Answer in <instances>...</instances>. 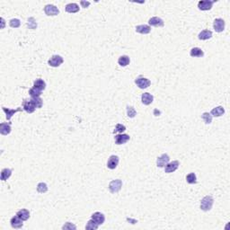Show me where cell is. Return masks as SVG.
<instances>
[{
    "mask_svg": "<svg viewBox=\"0 0 230 230\" xmlns=\"http://www.w3.org/2000/svg\"><path fill=\"white\" fill-rule=\"evenodd\" d=\"M213 203L214 200L212 196H210V195L205 196L200 201V209H201V210H203V211L210 210L212 209Z\"/></svg>",
    "mask_w": 230,
    "mask_h": 230,
    "instance_id": "6da1fadb",
    "label": "cell"
},
{
    "mask_svg": "<svg viewBox=\"0 0 230 230\" xmlns=\"http://www.w3.org/2000/svg\"><path fill=\"white\" fill-rule=\"evenodd\" d=\"M122 187V182L120 179L113 180L109 183V190L112 193H116V192L120 191Z\"/></svg>",
    "mask_w": 230,
    "mask_h": 230,
    "instance_id": "7a4b0ae2",
    "label": "cell"
},
{
    "mask_svg": "<svg viewBox=\"0 0 230 230\" xmlns=\"http://www.w3.org/2000/svg\"><path fill=\"white\" fill-rule=\"evenodd\" d=\"M216 1H210V0H200L198 3V7L201 11H208L210 10L213 7V4Z\"/></svg>",
    "mask_w": 230,
    "mask_h": 230,
    "instance_id": "3957f363",
    "label": "cell"
},
{
    "mask_svg": "<svg viewBox=\"0 0 230 230\" xmlns=\"http://www.w3.org/2000/svg\"><path fill=\"white\" fill-rule=\"evenodd\" d=\"M63 62H64V59H63V58L61 57V56H59V55H53L49 59L48 64L50 67H58L60 66Z\"/></svg>",
    "mask_w": 230,
    "mask_h": 230,
    "instance_id": "277c9868",
    "label": "cell"
},
{
    "mask_svg": "<svg viewBox=\"0 0 230 230\" xmlns=\"http://www.w3.org/2000/svg\"><path fill=\"white\" fill-rule=\"evenodd\" d=\"M135 84L140 87V89H146L148 88V86L151 85V82L150 80L146 78V77H142V76H140L138 78H136L135 80Z\"/></svg>",
    "mask_w": 230,
    "mask_h": 230,
    "instance_id": "5b68a950",
    "label": "cell"
},
{
    "mask_svg": "<svg viewBox=\"0 0 230 230\" xmlns=\"http://www.w3.org/2000/svg\"><path fill=\"white\" fill-rule=\"evenodd\" d=\"M225 21L222 18H217L213 22V28L217 33H222L225 30Z\"/></svg>",
    "mask_w": 230,
    "mask_h": 230,
    "instance_id": "8992f818",
    "label": "cell"
},
{
    "mask_svg": "<svg viewBox=\"0 0 230 230\" xmlns=\"http://www.w3.org/2000/svg\"><path fill=\"white\" fill-rule=\"evenodd\" d=\"M44 12L48 16H55L59 14V10L54 5H47L44 7Z\"/></svg>",
    "mask_w": 230,
    "mask_h": 230,
    "instance_id": "52a82bcc",
    "label": "cell"
},
{
    "mask_svg": "<svg viewBox=\"0 0 230 230\" xmlns=\"http://www.w3.org/2000/svg\"><path fill=\"white\" fill-rule=\"evenodd\" d=\"M179 165H180V163H179V161H177V160L172 161V162H170V163H168V164L165 165V167H164V172H166V173L173 172L174 171H176V170L178 169Z\"/></svg>",
    "mask_w": 230,
    "mask_h": 230,
    "instance_id": "ba28073f",
    "label": "cell"
},
{
    "mask_svg": "<svg viewBox=\"0 0 230 230\" xmlns=\"http://www.w3.org/2000/svg\"><path fill=\"white\" fill-rule=\"evenodd\" d=\"M170 161V156H168L167 154H163L161 156H159L156 160V164L158 167L162 168V167H164L166 164L169 163Z\"/></svg>",
    "mask_w": 230,
    "mask_h": 230,
    "instance_id": "9c48e42d",
    "label": "cell"
},
{
    "mask_svg": "<svg viewBox=\"0 0 230 230\" xmlns=\"http://www.w3.org/2000/svg\"><path fill=\"white\" fill-rule=\"evenodd\" d=\"M23 109L28 113H33V112L36 110V107L31 100H25L23 103Z\"/></svg>",
    "mask_w": 230,
    "mask_h": 230,
    "instance_id": "30bf717a",
    "label": "cell"
},
{
    "mask_svg": "<svg viewBox=\"0 0 230 230\" xmlns=\"http://www.w3.org/2000/svg\"><path fill=\"white\" fill-rule=\"evenodd\" d=\"M115 143L117 144V145H122V144H125V143H127L130 139H131V137L129 136V135H127V134H118V135H116L115 136Z\"/></svg>",
    "mask_w": 230,
    "mask_h": 230,
    "instance_id": "8fae6325",
    "label": "cell"
},
{
    "mask_svg": "<svg viewBox=\"0 0 230 230\" xmlns=\"http://www.w3.org/2000/svg\"><path fill=\"white\" fill-rule=\"evenodd\" d=\"M118 164H119V157L113 155V156H110L107 162V167L111 170H113L118 166Z\"/></svg>",
    "mask_w": 230,
    "mask_h": 230,
    "instance_id": "7c38bea8",
    "label": "cell"
},
{
    "mask_svg": "<svg viewBox=\"0 0 230 230\" xmlns=\"http://www.w3.org/2000/svg\"><path fill=\"white\" fill-rule=\"evenodd\" d=\"M24 220H22L19 217H17V216H15V217H13L12 218H11V220H10V223H11V226H12V228H23V226H24V223H23Z\"/></svg>",
    "mask_w": 230,
    "mask_h": 230,
    "instance_id": "4fadbf2b",
    "label": "cell"
},
{
    "mask_svg": "<svg viewBox=\"0 0 230 230\" xmlns=\"http://www.w3.org/2000/svg\"><path fill=\"white\" fill-rule=\"evenodd\" d=\"M148 24L150 26H155V27H163L164 25V21L159 18V17L154 16L148 20Z\"/></svg>",
    "mask_w": 230,
    "mask_h": 230,
    "instance_id": "5bb4252c",
    "label": "cell"
},
{
    "mask_svg": "<svg viewBox=\"0 0 230 230\" xmlns=\"http://www.w3.org/2000/svg\"><path fill=\"white\" fill-rule=\"evenodd\" d=\"M153 101H154V96L151 94H149V93H144V94H142V95H141V102H142L143 104L149 105V104H151L153 103Z\"/></svg>",
    "mask_w": 230,
    "mask_h": 230,
    "instance_id": "9a60e30c",
    "label": "cell"
},
{
    "mask_svg": "<svg viewBox=\"0 0 230 230\" xmlns=\"http://www.w3.org/2000/svg\"><path fill=\"white\" fill-rule=\"evenodd\" d=\"M92 219L94 220L96 222V224H98L99 226L100 225H103L104 223V220H105V217L104 215L101 212H95L92 215Z\"/></svg>",
    "mask_w": 230,
    "mask_h": 230,
    "instance_id": "2e32d148",
    "label": "cell"
},
{
    "mask_svg": "<svg viewBox=\"0 0 230 230\" xmlns=\"http://www.w3.org/2000/svg\"><path fill=\"white\" fill-rule=\"evenodd\" d=\"M3 111L5 112V113L7 114V121H10L12 116L15 115L18 112H21L22 111V108H17V109H8V108H6V107H2Z\"/></svg>",
    "mask_w": 230,
    "mask_h": 230,
    "instance_id": "e0dca14e",
    "label": "cell"
},
{
    "mask_svg": "<svg viewBox=\"0 0 230 230\" xmlns=\"http://www.w3.org/2000/svg\"><path fill=\"white\" fill-rule=\"evenodd\" d=\"M11 123H7V122H2L0 124V133L4 136L8 135L11 132Z\"/></svg>",
    "mask_w": 230,
    "mask_h": 230,
    "instance_id": "ac0fdd59",
    "label": "cell"
},
{
    "mask_svg": "<svg viewBox=\"0 0 230 230\" xmlns=\"http://www.w3.org/2000/svg\"><path fill=\"white\" fill-rule=\"evenodd\" d=\"M136 32L141 34H148L151 32V27L147 25H141L136 26Z\"/></svg>",
    "mask_w": 230,
    "mask_h": 230,
    "instance_id": "d6986e66",
    "label": "cell"
},
{
    "mask_svg": "<svg viewBox=\"0 0 230 230\" xmlns=\"http://www.w3.org/2000/svg\"><path fill=\"white\" fill-rule=\"evenodd\" d=\"M33 87L39 91L45 90V88H46V83H45V81L43 79H41V78L36 79L34 81V83H33Z\"/></svg>",
    "mask_w": 230,
    "mask_h": 230,
    "instance_id": "ffe728a7",
    "label": "cell"
},
{
    "mask_svg": "<svg viewBox=\"0 0 230 230\" xmlns=\"http://www.w3.org/2000/svg\"><path fill=\"white\" fill-rule=\"evenodd\" d=\"M212 37V32L209 31V30H203L201 31L200 33H199L198 35V38L201 41H206V40H209Z\"/></svg>",
    "mask_w": 230,
    "mask_h": 230,
    "instance_id": "44dd1931",
    "label": "cell"
},
{
    "mask_svg": "<svg viewBox=\"0 0 230 230\" xmlns=\"http://www.w3.org/2000/svg\"><path fill=\"white\" fill-rule=\"evenodd\" d=\"M66 12L70 13V14H74V13H77L79 11V6L76 3H70L67 4L66 6Z\"/></svg>",
    "mask_w": 230,
    "mask_h": 230,
    "instance_id": "7402d4cb",
    "label": "cell"
},
{
    "mask_svg": "<svg viewBox=\"0 0 230 230\" xmlns=\"http://www.w3.org/2000/svg\"><path fill=\"white\" fill-rule=\"evenodd\" d=\"M17 217H19L22 220H28L29 219V218H30V212H29V210H27V209H20L19 211H17L16 213Z\"/></svg>",
    "mask_w": 230,
    "mask_h": 230,
    "instance_id": "603a6c76",
    "label": "cell"
},
{
    "mask_svg": "<svg viewBox=\"0 0 230 230\" xmlns=\"http://www.w3.org/2000/svg\"><path fill=\"white\" fill-rule=\"evenodd\" d=\"M190 55H191V57L194 58H201L204 56V52H203V50L201 49L195 47V48H192V49H191Z\"/></svg>",
    "mask_w": 230,
    "mask_h": 230,
    "instance_id": "cb8c5ba5",
    "label": "cell"
},
{
    "mask_svg": "<svg viewBox=\"0 0 230 230\" xmlns=\"http://www.w3.org/2000/svg\"><path fill=\"white\" fill-rule=\"evenodd\" d=\"M225 113V109L222 106H218L211 110L210 114L213 115L215 117H220Z\"/></svg>",
    "mask_w": 230,
    "mask_h": 230,
    "instance_id": "d4e9b609",
    "label": "cell"
},
{
    "mask_svg": "<svg viewBox=\"0 0 230 230\" xmlns=\"http://www.w3.org/2000/svg\"><path fill=\"white\" fill-rule=\"evenodd\" d=\"M131 62V59H130V57L127 56V55H123V56H121L118 59V63L119 65L122 67H126L128 66Z\"/></svg>",
    "mask_w": 230,
    "mask_h": 230,
    "instance_id": "484cf974",
    "label": "cell"
},
{
    "mask_svg": "<svg viewBox=\"0 0 230 230\" xmlns=\"http://www.w3.org/2000/svg\"><path fill=\"white\" fill-rule=\"evenodd\" d=\"M11 175H12V169L5 168V169H3L2 172H1V180L3 182L7 181Z\"/></svg>",
    "mask_w": 230,
    "mask_h": 230,
    "instance_id": "4316f807",
    "label": "cell"
},
{
    "mask_svg": "<svg viewBox=\"0 0 230 230\" xmlns=\"http://www.w3.org/2000/svg\"><path fill=\"white\" fill-rule=\"evenodd\" d=\"M98 227H99L98 224H96V222L94 221V220H93V219L91 218L90 220L87 222L86 226H85V229L96 230L98 228Z\"/></svg>",
    "mask_w": 230,
    "mask_h": 230,
    "instance_id": "83f0119b",
    "label": "cell"
},
{
    "mask_svg": "<svg viewBox=\"0 0 230 230\" xmlns=\"http://www.w3.org/2000/svg\"><path fill=\"white\" fill-rule=\"evenodd\" d=\"M186 181L190 184H195L197 182V178H196V174L194 172H191L187 176H186Z\"/></svg>",
    "mask_w": 230,
    "mask_h": 230,
    "instance_id": "f1b7e54d",
    "label": "cell"
},
{
    "mask_svg": "<svg viewBox=\"0 0 230 230\" xmlns=\"http://www.w3.org/2000/svg\"><path fill=\"white\" fill-rule=\"evenodd\" d=\"M37 191L40 193H45L48 191V186L45 182H40L37 185Z\"/></svg>",
    "mask_w": 230,
    "mask_h": 230,
    "instance_id": "f546056e",
    "label": "cell"
},
{
    "mask_svg": "<svg viewBox=\"0 0 230 230\" xmlns=\"http://www.w3.org/2000/svg\"><path fill=\"white\" fill-rule=\"evenodd\" d=\"M201 119L204 121L206 124H210L212 122V115L209 113H204L201 115Z\"/></svg>",
    "mask_w": 230,
    "mask_h": 230,
    "instance_id": "4dcf8cb0",
    "label": "cell"
},
{
    "mask_svg": "<svg viewBox=\"0 0 230 230\" xmlns=\"http://www.w3.org/2000/svg\"><path fill=\"white\" fill-rule=\"evenodd\" d=\"M27 26L29 29H32V30H34L37 28V23L35 21V19L33 17H30L27 21Z\"/></svg>",
    "mask_w": 230,
    "mask_h": 230,
    "instance_id": "1f68e13d",
    "label": "cell"
},
{
    "mask_svg": "<svg viewBox=\"0 0 230 230\" xmlns=\"http://www.w3.org/2000/svg\"><path fill=\"white\" fill-rule=\"evenodd\" d=\"M31 101L33 102V104L35 105L36 108H41L42 107V99L41 97H32Z\"/></svg>",
    "mask_w": 230,
    "mask_h": 230,
    "instance_id": "d6a6232c",
    "label": "cell"
},
{
    "mask_svg": "<svg viewBox=\"0 0 230 230\" xmlns=\"http://www.w3.org/2000/svg\"><path fill=\"white\" fill-rule=\"evenodd\" d=\"M29 94L31 95V97H40L41 94V91L37 90L34 87H33L29 90Z\"/></svg>",
    "mask_w": 230,
    "mask_h": 230,
    "instance_id": "836d02e7",
    "label": "cell"
},
{
    "mask_svg": "<svg viewBox=\"0 0 230 230\" xmlns=\"http://www.w3.org/2000/svg\"><path fill=\"white\" fill-rule=\"evenodd\" d=\"M136 114H137V112H136V110L133 107L127 106V115H128V117L134 118L136 116Z\"/></svg>",
    "mask_w": 230,
    "mask_h": 230,
    "instance_id": "e575fe53",
    "label": "cell"
},
{
    "mask_svg": "<svg viewBox=\"0 0 230 230\" xmlns=\"http://www.w3.org/2000/svg\"><path fill=\"white\" fill-rule=\"evenodd\" d=\"M9 25H10L11 27H13V28H18V27L21 25V22H20V20L17 19V18H13V19L10 20Z\"/></svg>",
    "mask_w": 230,
    "mask_h": 230,
    "instance_id": "d590c367",
    "label": "cell"
},
{
    "mask_svg": "<svg viewBox=\"0 0 230 230\" xmlns=\"http://www.w3.org/2000/svg\"><path fill=\"white\" fill-rule=\"evenodd\" d=\"M126 131V127L122 125V124L118 123L116 126H115L114 131H113V133H122L123 131Z\"/></svg>",
    "mask_w": 230,
    "mask_h": 230,
    "instance_id": "8d00e7d4",
    "label": "cell"
},
{
    "mask_svg": "<svg viewBox=\"0 0 230 230\" xmlns=\"http://www.w3.org/2000/svg\"><path fill=\"white\" fill-rule=\"evenodd\" d=\"M76 227L70 222H67L66 224L62 227V229H76Z\"/></svg>",
    "mask_w": 230,
    "mask_h": 230,
    "instance_id": "74e56055",
    "label": "cell"
},
{
    "mask_svg": "<svg viewBox=\"0 0 230 230\" xmlns=\"http://www.w3.org/2000/svg\"><path fill=\"white\" fill-rule=\"evenodd\" d=\"M80 4H81L82 7H84V8H86V7H88L90 6V2H88V1H81Z\"/></svg>",
    "mask_w": 230,
    "mask_h": 230,
    "instance_id": "f35d334b",
    "label": "cell"
},
{
    "mask_svg": "<svg viewBox=\"0 0 230 230\" xmlns=\"http://www.w3.org/2000/svg\"><path fill=\"white\" fill-rule=\"evenodd\" d=\"M154 113H155L156 116H159V114H160L161 113H160L159 111H157V110H155V111H154Z\"/></svg>",
    "mask_w": 230,
    "mask_h": 230,
    "instance_id": "ab89813d",
    "label": "cell"
}]
</instances>
